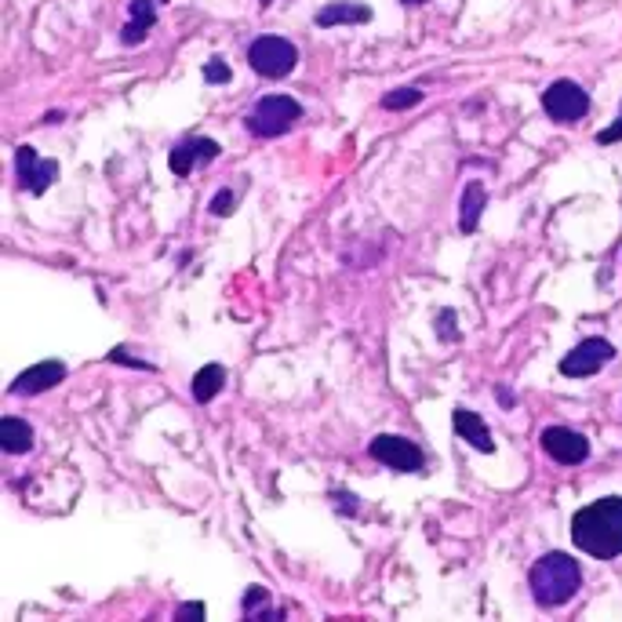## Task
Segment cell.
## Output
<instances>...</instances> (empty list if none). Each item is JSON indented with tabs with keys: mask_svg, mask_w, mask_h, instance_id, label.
<instances>
[{
	"mask_svg": "<svg viewBox=\"0 0 622 622\" xmlns=\"http://www.w3.org/2000/svg\"><path fill=\"white\" fill-rule=\"evenodd\" d=\"M572 542L597 561H612L622 553V495H608L582 506L572 517Z\"/></svg>",
	"mask_w": 622,
	"mask_h": 622,
	"instance_id": "obj_1",
	"label": "cell"
},
{
	"mask_svg": "<svg viewBox=\"0 0 622 622\" xmlns=\"http://www.w3.org/2000/svg\"><path fill=\"white\" fill-rule=\"evenodd\" d=\"M528 586H532V597L535 604L542 608H561L582 590V568L575 561L572 553H542L539 561L532 564V572H528Z\"/></svg>",
	"mask_w": 622,
	"mask_h": 622,
	"instance_id": "obj_2",
	"label": "cell"
},
{
	"mask_svg": "<svg viewBox=\"0 0 622 622\" xmlns=\"http://www.w3.org/2000/svg\"><path fill=\"white\" fill-rule=\"evenodd\" d=\"M302 121V106L291 95H262L251 113L244 117V128L255 139H277L284 131H291V124Z\"/></svg>",
	"mask_w": 622,
	"mask_h": 622,
	"instance_id": "obj_3",
	"label": "cell"
},
{
	"mask_svg": "<svg viewBox=\"0 0 622 622\" xmlns=\"http://www.w3.org/2000/svg\"><path fill=\"white\" fill-rule=\"evenodd\" d=\"M248 62L259 77L277 81V77H288L299 66V48L291 41H284V37H259V41H251Z\"/></svg>",
	"mask_w": 622,
	"mask_h": 622,
	"instance_id": "obj_4",
	"label": "cell"
},
{
	"mask_svg": "<svg viewBox=\"0 0 622 622\" xmlns=\"http://www.w3.org/2000/svg\"><path fill=\"white\" fill-rule=\"evenodd\" d=\"M542 110L557 124H575L590 113V95L575 81H553L550 88L542 91Z\"/></svg>",
	"mask_w": 622,
	"mask_h": 622,
	"instance_id": "obj_5",
	"label": "cell"
},
{
	"mask_svg": "<svg viewBox=\"0 0 622 622\" xmlns=\"http://www.w3.org/2000/svg\"><path fill=\"white\" fill-rule=\"evenodd\" d=\"M368 455L397 473H419L422 466H426V455H422L419 444H412L408 437H397V433H382V437H375V441L368 444Z\"/></svg>",
	"mask_w": 622,
	"mask_h": 622,
	"instance_id": "obj_6",
	"label": "cell"
},
{
	"mask_svg": "<svg viewBox=\"0 0 622 622\" xmlns=\"http://www.w3.org/2000/svg\"><path fill=\"white\" fill-rule=\"evenodd\" d=\"M615 357V346L608 339H582L575 350L561 357V375L564 379H590Z\"/></svg>",
	"mask_w": 622,
	"mask_h": 622,
	"instance_id": "obj_7",
	"label": "cell"
},
{
	"mask_svg": "<svg viewBox=\"0 0 622 622\" xmlns=\"http://www.w3.org/2000/svg\"><path fill=\"white\" fill-rule=\"evenodd\" d=\"M539 444L542 452L550 455L553 462H561V466H582L590 459V441L575 430H564V426H546Z\"/></svg>",
	"mask_w": 622,
	"mask_h": 622,
	"instance_id": "obj_8",
	"label": "cell"
},
{
	"mask_svg": "<svg viewBox=\"0 0 622 622\" xmlns=\"http://www.w3.org/2000/svg\"><path fill=\"white\" fill-rule=\"evenodd\" d=\"M15 171H19V182L33 197L48 193V186L59 179V161H41V153L33 146H19L15 150Z\"/></svg>",
	"mask_w": 622,
	"mask_h": 622,
	"instance_id": "obj_9",
	"label": "cell"
},
{
	"mask_svg": "<svg viewBox=\"0 0 622 622\" xmlns=\"http://www.w3.org/2000/svg\"><path fill=\"white\" fill-rule=\"evenodd\" d=\"M219 157V142L215 139H204V135H190V139H182L168 157V168L175 179H186L197 164L204 161H215Z\"/></svg>",
	"mask_w": 622,
	"mask_h": 622,
	"instance_id": "obj_10",
	"label": "cell"
},
{
	"mask_svg": "<svg viewBox=\"0 0 622 622\" xmlns=\"http://www.w3.org/2000/svg\"><path fill=\"white\" fill-rule=\"evenodd\" d=\"M62 379H66V364L41 361V364H33V368H26L19 379L11 382V393H19V397L30 393L33 397V393H44V390H51V386H59Z\"/></svg>",
	"mask_w": 622,
	"mask_h": 622,
	"instance_id": "obj_11",
	"label": "cell"
},
{
	"mask_svg": "<svg viewBox=\"0 0 622 622\" xmlns=\"http://www.w3.org/2000/svg\"><path fill=\"white\" fill-rule=\"evenodd\" d=\"M452 426H455V433H459L462 441L470 444V448H477V452H484V455L495 452L492 433H488V426H484V419L477 412H466V408H459V412L452 415Z\"/></svg>",
	"mask_w": 622,
	"mask_h": 622,
	"instance_id": "obj_12",
	"label": "cell"
},
{
	"mask_svg": "<svg viewBox=\"0 0 622 622\" xmlns=\"http://www.w3.org/2000/svg\"><path fill=\"white\" fill-rule=\"evenodd\" d=\"M488 208V190L484 182H466L462 186V201H459V230L470 237L481 226V211Z\"/></svg>",
	"mask_w": 622,
	"mask_h": 622,
	"instance_id": "obj_13",
	"label": "cell"
},
{
	"mask_svg": "<svg viewBox=\"0 0 622 622\" xmlns=\"http://www.w3.org/2000/svg\"><path fill=\"white\" fill-rule=\"evenodd\" d=\"M361 22H372V8L368 4L335 0V4L317 11V26H324V30H332V26H361Z\"/></svg>",
	"mask_w": 622,
	"mask_h": 622,
	"instance_id": "obj_14",
	"label": "cell"
},
{
	"mask_svg": "<svg viewBox=\"0 0 622 622\" xmlns=\"http://www.w3.org/2000/svg\"><path fill=\"white\" fill-rule=\"evenodd\" d=\"M128 15H131V19L124 22L121 41L124 44H142V41H146V33L157 26V8H153V0H131Z\"/></svg>",
	"mask_w": 622,
	"mask_h": 622,
	"instance_id": "obj_15",
	"label": "cell"
},
{
	"mask_svg": "<svg viewBox=\"0 0 622 622\" xmlns=\"http://www.w3.org/2000/svg\"><path fill=\"white\" fill-rule=\"evenodd\" d=\"M0 448L4 455H26L33 448V426L19 415H4L0 419Z\"/></svg>",
	"mask_w": 622,
	"mask_h": 622,
	"instance_id": "obj_16",
	"label": "cell"
},
{
	"mask_svg": "<svg viewBox=\"0 0 622 622\" xmlns=\"http://www.w3.org/2000/svg\"><path fill=\"white\" fill-rule=\"evenodd\" d=\"M226 386V372H222V364H204L201 372L193 375V401L197 404H208L219 397V390Z\"/></svg>",
	"mask_w": 622,
	"mask_h": 622,
	"instance_id": "obj_17",
	"label": "cell"
},
{
	"mask_svg": "<svg viewBox=\"0 0 622 622\" xmlns=\"http://www.w3.org/2000/svg\"><path fill=\"white\" fill-rule=\"evenodd\" d=\"M273 593L266 586H248L244 590V619L259 622V619H284V612H273L270 608Z\"/></svg>",
	"mask_w": 622,
	"mask_h": 622,
	"instance_id": "obj_18",
	"label": "cell"
},
{
	"mask_svg": "<svg viewBox=\"0 0 622 622\" xmlns=\"http://www.w3.org/2000/svg\"><path fill=\"white\" fill-rule=\"evenodd\" d=\"M422 102V91L419 88H393L382 95V110L386 113H401V110H412Z\"/></svg>",
	"mask_w": 622,
	"mask_h": 622,
	"instance_id": "obj_19",
	"label": "cell"
},
{
	"mask_svg": "<svg viewBox=\"0 0 622 622\" xmlns=\"http://www.w3.org/2000/svg\"><path fill=\"white\" fill-rule=\"evenodd\" d=\"M204 81L208 84H226V81H233V73L222 59H208L204 62Z\"/></svg>",
	"mask_w": 622,
	"mask_h": 622,
	"instance_id": "obj_20",
	"label": "cell"
},
{
	"mask_svg": "<svg viewBox=\"0 0 622 622\" xmlns=\"http://www.w3.org/2000/svg\"><path fill=\"white\" fill-rule=\"evenodd\" d=\"M237 211V193L233 190H219L215 201H211V215H233Z\"/></svg>",
	"mask_w": 622,
	"mask_h": 622,
	"instance_id": "obj_21",
	"label": "cell"
},
{
	"mask_svg": "<svg viewBox=\"0 0 622 622\" xmlns=\"http://www.w3.org/2000/svg\"><path fill=\"white\" fill-rule=\"evenodd\" d=\"M437 335H441L444 342H455V313L452 310L437 313Z\"/></svg>",
	"mask_w": 622,
	"mask_h": 622,
	"instance_id": "obj_22",
	"label": "cell"
},
{
	"mask_svg": "<svg viewBox=\"0 0 622 622\" xmlns=\"http://www.w3.org/2000/svg\"><path fill=\"white\" fill-rule=\"evenodd\" d=\"M204 615H208V612H204V604L201 601H190V604H182L179 612H175V619H179V622H193V619H204Z\"/></svg>",
	"mask_w": 622,
	"mask_h": 622,
	"instance_id": "obj_23",
	"label": "cell"
},
{
	"mask_svg": "<svg viewBox=\"0 0 622 622\" xmlns=\"http://www.w3.org/2000/svg\"><path fill=\"white\" fill-rule=\"evenodd\" d=\"M619 139H622V113H619V121L615 124H608L604 131H597V142H601V146H612V142H619Z\"/></svg>",
	"mask_w": 622,
	"mask_h": 622,
	"instance_id": "obj_24",
	"label": "cell"
},
{
	"mask_svg": "<svg viewBox=\"0 0 622 622\" xmlns=\"http://www.w3.org/2000/svg\"><path fill=\"white\" fill-rule=\"evenodd\" d=\"M110 361H117V364H131V368H142V372H153L150 364L135 361V357H128V353H124V350H113V353H110Z\"/></svg>",
	"mask_w": 622,
	"mask_h": 622,
	"instance_id": "obj_25",
	"label": "cell"
},
{
	"mask_svg": "<svg viewBox=\"0 0 622 622\" xmlns=\"http://www.w3.org/2000/svg\"><path fill=\"white\" fill-rule=\"evenodd\" d=\"M401 4H412V8H415V4H426V0H401Z\"/></svg>",
	"mask_w": 622,
	"mask_h": 622,
	"instance_id": "obj_26",
	"label": "cell"
},
{
	"mask_svg": "<svg viewBox=\"0 0 622 622\" xmlns=\"http://www.w3.org/2000/svg\"><path fill=\"white\" fill-rule=\"evenodd\" d=\"M259 4H262V8H270V4H273V0H259Z\"/></svg>",
	"mask_w": 622,
	"mask_h": 622,
	"instance_id": "obj_27",
	"label": "cell"
}]
</instances>
